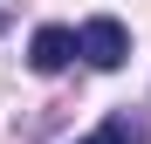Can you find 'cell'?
<instances>
[{
	"label": "cell",
	"mask_w": 151,
	"mask_h": 144,
	"mask_svg": "<svg viewBox=\"0 0 151 144\" xmlns=\"http://www.w3.org/2000/svg\"><path fill=\"white\" fill-rule=\"evenodd\" d=\"M83 144H144V124H137V117H124V110H117L110 124H103V130H89Z\"/></svg>",
	"instance_id": "3957f363"
},
{
	"label": "cell",
	"mask_w": 151,
	"mask_h": 144,
	"mask_svg": "<svg viewBox=\"0 0 151 144\" xmlns=\"http://www.w3.org/2000/svg\"><path fill=\"white\" fill-rule=\"evenodd\" d=\"M28 62L41 69V76H62V69L76 62V28H35V41H28Z\"/></svg>",
	"instance_id": "7a4b0ae2"
},
{
	"label": "cell",
	"mask_w": 151,
	"mask_h": 144,
	"mask_svg": "<svg viewBox=\"0 0 151 144\" xmlns=\"http://www.w3.org/2000/svg\"><path fill=\"white\" fill-rule=\"evenodd\" d=\"M76 55H83L89 69H124V55H131V34H124V21H110V14L83 21V28H76Z\"/></svg>",
	"instance_id": "6da1fadb"
}]
</instances>
